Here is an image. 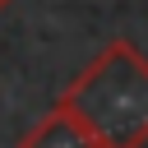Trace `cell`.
I'll list each match as a JSON object with an SVG mask.
<instances>
[{"label": "cell", "instance_id": "1", "mask_svg": "<svg viewBox=\"0 0 148 148\" xmlns=\"http://www.w3.org/2000/svg\"><path fill=\"white\" fill-rule=\"evenodd\" d=\"M60 106L97 148H148V56L134 42H106L69 79Z\"/></svg>", "mask_w": 148, "mask_h": 148}, {"label": "cell", "instance_id": "2", "mask_svg": "<svg viewBox=\"0 0 148 148\" xmlns=\"http://www.w3.org/2000/svg\"><path fill=\"white\" fill-rule=\"evenodd\" d=\"M18 148H97V139H92V134H88V130L56 102V106H51L23 139H18Z\"/></svg>", "mask_w": 148, "mask_h": 148}, {"label": "cell", "instance_id": "3", "mask_svg": "<svg viewBox=\"0 0 148 148\" xmlns=\"http://www.w3.org/2000/svg\"><path fill=\"white\" fill-rule=\"evenodd\" d=\"M9 5H14V0H0V9H9Z\"/></svg>", "mask_w": 148, "mask_h": 148}]
</instances>
